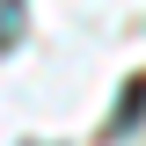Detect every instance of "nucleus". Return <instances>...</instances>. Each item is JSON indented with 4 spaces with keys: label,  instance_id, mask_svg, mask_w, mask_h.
Segmentation results:
<instances>
[{
    "label": "nucleus",
    "instance_id": "f03ea898",
    "mask_svg": "<svg viewBox=\"0 0 146 146\" xmlns=\"http://www.w3.org/2000/svg\"><path fill=\"white\" fill-rule=\"evenodd\" d=\"M22 36V0H0V51Z\"/></svg>",
    "mask_w": 146,
    "mask_h": 146
},
{
    "label": "nucleus",
    "instance_id": "f257e3e1",
    "mask_svg": "<svg viewBox=\"0 0 146 146\" xmlns=\"http://www.w3.org/2000/svg\"><path fill=\"white\" fill-rule=\"evenodd\" d=\"M139 110H146V80H131V88H124V102H117V117H110V131H124Z\"/></svg>",
    "mask_w": 146,
    "mask_h": 146
}]
</instances>
